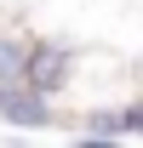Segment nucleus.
I'll return each instance as SVG.
<instances>
[{
    "mask_svg": "<svg viewBox=\"0 0 143 148\" xmlns=\"http://www.w3.org/2000/svg\"><path fill=\"white\" fill-rule=\"evenodd\" d=\"M74 80V51L63 40H29V51H23V86H35L40 97H63Z\"/></svg>",
    "mask_w": 143,
    "mask_h": 148,
    "instance_id": "f257e3e1",
    "label": "nucleus"
},
{
    "mask_svg": "<svg viewBox=\"0 0 143 148\" xmlns=\"http://www.w3.org/2000/svg\"><path fill=\"white\" fill-rule=\"evenodd\" d=\"M80 137H92V143H115V137H126V131H120V108H86Z\"/></svg>",
    "mask_w": 143,
    "mask_h": 148,
    "instance_id": "7ed1b4c3",
    "label": "nucleus"
},
{
    "mask_svg": "<svg viewBox=\"0 0 143 148\" xmlns=\"http://www.w3.org/2000/svg\"><path fill=\"white\" fill-rule=\"evenodd\" d=\"M120 131H126V137H143V97L120 108Z\"/></svg>",
    "mask_w": 143,
    "mask_h": 148,
    "instance_id": "20e7f679",
    "label": "nucleus"
},
{
    "mask_svg": "<svg viewBox=\"0 0 143 148\" xmlns=\"http://www.w3.org/2000/svg\"><path fill=\"white\" fill-rule=\"evenodd\" d=\"M0 120L17 131H46L57 114H52V97H40L35 86H6L0 91Z\"/></svg>",
    "mask_w": 143,
    "mask_h": 148,
    "instance_id": "f03ea898",
    "label": "nucleus"
}]
</instances>
